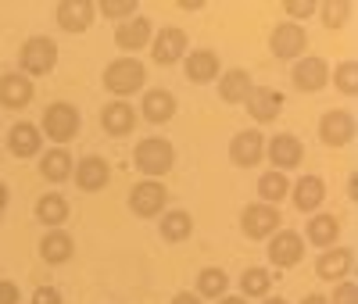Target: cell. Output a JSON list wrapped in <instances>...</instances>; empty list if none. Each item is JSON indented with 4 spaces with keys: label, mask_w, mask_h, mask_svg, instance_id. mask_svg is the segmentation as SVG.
<instances>
[{
    "label": "cell",
    "mask_w": 358,
    "mask_h": 304,
    "mask_svg": "<svg viewBox=\"0 0 358 304\" xmlns=\"http://www.w3.org/2000/svg\"><path fill=\"white\" fill-rule=\"evenodd\" d=\"M97 11L111 22H129V18H136V0H101Z\"/></svg>",
    "instance_id": "obj_35"
},
{
    "label": "cell",
    "mask_w": 358,
    "mask_h": 304,
    "mask_svg": "<svg viewBox=\"0 0 358 304\" xmlns=\"http://www.w3.org/2000/svg\"><path fill=\"white\" fill-rule=\"evenodd\" d=\"M268 47H273V54L280 61H294V57H301L305 47H308V33L297 22H280L273 29V36H268Z\"/></svg>",
    "instance_id": "obj_10"
},
{
    "label": "cell",
    "mask_w": 358,
    "mask_h": 304,
    "mask_svg": "<svg viewBox=\"0 0 358 304\" xmlns=\"http://www.w3.org/2000/svg\"><path fill=\"white\" fill-rule=\"evenodd\" d=\"M244 104H248V111H251L255 122L268 126V122H276L280 111H283V94H280V89H273V86H255L251 97Z\"/></svg>",
    "instance_id": "obj_18"
},
{
    "label": "cell",
    "mask_w": 358,
    "mask_h": 304,
    "mask_svg": "<svg viewBox=\"0 0 358 304\" xmlns=\"http://www.w3.org/2000/svg\"><path fill=\"white\" fill-rule=\"evenodd\" d=\"M251 89H255V79H251V72H244V68H229V72H222V79H219V97H222V104H244V101L251 97Z\"/></svg>",
    "instance_id": "obj_26"
},
{
    "label": "cell",
    "mask_w": 358,
    "mask_h": 304,
    "mask_svg": "<svg viewBox=\"0 0 358 304\" xmlns=\"http://www.w3.org/2000/svg\"><path fill=\"white\" fill-rule=\"evenodd\" d=\"M283 11L290 15V22L301 25V18H312L319 11V4H315V0H283Z\"/></svg>",
    "instance_id": "obj_37"
},
{
    "label": "cell",
    "mask_w": 358,
    "mask_h": 304,
    "mask_svg": "<svg viewBox=\"0 0 358 304\" xmlns=\"http://www.w3.org/2000/svg\"><path fill=\"white\" fill-rule=\"evenodd\" d=\"M305 258V236L294 229H276L268 236V261L276 268H294L297 261Z\"/></svg>",
    "instance_id": "obj_8"
},
{
    "label": "cell",
    "mask_w": 358,
    "mask_h": 304,
    "mask_svg": "<svg viewBox=\"0 0 358 304\" xmlns=\"http://www.w3.org/2000/svg\"><path fill=\"white\" fill-rule=\"evenodd\" d=\"M301 304H330V297H322V294H308Z\"/></svg>",
    "instance_id": "obj_43"
},
{
    "label": "cell",
    "mask_w": 358,
    "mask_h": 304,
    "mask_svg": "<svg viewBox=\"0 0 358 304\" xmlns=\"http://www.w3.org/2000/svg\"><path fill=\"white\" fill-rule=\"evenodd\" d=\"M258 197H262V204H280L283 197H290V179H287V172H276V168H268V172H262V179H258Z\"/></svg>",
    "instance_id": "obj_31"
},
{
    "label": "cell",
    "mask_w": 358,
    "mask_h": 304,
    "mask_svg": "<svg viewBox=\"0 0 358 304\" xmlns=\"http://www.w3.org/2000/svg\"><path fill=\"white\" fill-rule=\"evenodd\" d=\"M165 204H169V190L158 179H143L129 190V211L136 219H158L165 211Z\"/></svg>",
    "instance_id": "obj_5"
},
{
    "label": "cell",
    "mask_w": 358,
    "mask_h": 304,
    "mask_svg": "<svg viewBox=\"0 0 358 304\" xmlns=\"http://www.w3.org/2000/svg\"><path fill=\"white\" fill-rule=\"evenodd\" d=\"M143 82H147V68L140 65L136 57H115L111 65L104 68V86L118 101L133 97L136 89H143Z\"/></svg>",
    "instance_id": "obj_1"
},
{
    "label": "cell",
    "mask_w": 358,
    "mask_h": 304,
    "mask_svg": "<svg viewBox=\"0 0 358 304\" xmlns=\"http://www.w3.org/2000/svg\"><path fill=\"white\" fill-rule=\"evenodd\" d=\"M319 140L326 147H348L355 140V115L351 111H341V108L326 111L319 118Z\"/></svg>",
    "instance_id": "obj_11"
},
{
    "label": "cell",
    "mask_w": 358,
    "mask_h": 304,
    "mask_svg": "<svg viewBox=\"0 0 358 304\" xmlns=\"http://www.w3.org/2000/svg\"><path fill=\"white\" fill-rule=\"evenodd\" d=\"M290 79H294V86L301 89V94H319V89H326V82H330V65H326L322 57L308 54V57H301L294 65Z\"/></svg>",
    "instance_id": "obj_13"
},
{
    "label": "cell",
    "mask_w": 358,
    "mask_h": 304,
    "mask_svg": "<svg viewBox=\"0 0 358 304\" xmlns=\"http://www.w3.org/2000/svg\"><path fill=\"white\" fill-rule=\"evenodd\" d=\"M140 115L151 122V126H165V122H172V115H176V97L169 94V89H147L143 101H140Z\"/></svg>",
    "instance_id": "obj_25"
},
{
    "label": "cell",
    "mask_w": 358,
    "mask_h": 304,
    "mask_svg": "<svg viewBox=\"0 0 358 304\" xmlns=\"http://www.w3.org/2000/svg\"><path fill=\"white\" fill-rule=\"evenodd\" d=\"M215 304H248V297H219Z\"/></svg>",
    "instance_id": "obj_45"
},
{
    "label": "cell",
    "mask_w": 358,
    "mask_h": 304,
    "mask_svg": "<svg viewBox=\"0 0 358 304\" xmlns=\"http://www.w3.org/2000/svg\"><path fill=\"white\" fill-rule=\"evenodd\" d=\"M268 290H273V272L268 268H244V276H241V297H268Z\"/></svg>",
    "instance_id": "obj_33"
},
{
    "label": "cell",
    "mask_w": 358,
    "mask_h": 304,
    "mask_svg": "<svg viewBox=\"0 0 358 304\" xmlns=\"http://www.w3.org/2000/svg\"><path fill=\"white\" fill-rule=\"evenodd\" d=\"M265 158L273 161L276 172H290V168H297L305 161V143L294 133H280L273 140H265Z\"/></svg>",
    "instance_id": "obj_9"
},
{
    "label": "cell",
    "mask_w": 358,
    "mask_h": 304,
    "mask_svg": "<svg viewBox=\"0 0 358 304\" xmlns=\"http://www.w3.org/2000/svg\"><path fill=\"white\" fill-rule=\"evenodd\" d=\"M351 268H355V251L351 247H326L315 258V272H319V280H326V283L348 280Z\"/></svg>",
    "instance_id": "obj_16"
},
{
    "label": "cell",
    "mask_w": 358,
    "mask_h": 304,
    "mask_svg": "<svg viewBox=\"0 0 358 304\" xmlns=\"http://www.w3.org/2000/svg\"><path fill=\"white\" fill-rule=\"evenodd\" d=\"M151 40H155V25L147 22L143 15H136V18H129V22H118V29H115L118 50H143Z\"/></svg>",
    "instance_id": "obj_21"
},
{
    "label": "cell",
    "mask_w": 358,
    "mask_h": 304,
    "mask_svg": "<svg viewBox=\"0 0 358 304\" xmlns=\"http://www.w3.org/2000/svg\"><path fill=\"white\" fill-rule=\"evenodd\" d=\"M36 97V86L33 79H25L22 72H8V75H0V104L11 108V111H22L29 108Z\"/></svg>",
    "instance_id": "obj_17"
},
{
    "label": "cell",
    "mask_w": 358,
    "mask_h": 304,
    "mask_svg": "<svg viewBox=\"0 0 358 304\" xmlns=\"http://www.w3.org/2000/svg\"><path fill=\"white\" fill-rule=\"evenodd\" d=\"M265 158V136L258 129H244L229 140V161L236 168H255Z\"/></svg>",
    "instance_id": "obj_12"
},
{
    "label": "cell",
    "mask_w": 358,
    "mask_h": 304,
    "mask_svg": "<svg viewBox=\"0 0 358 304\" xmlns=\"http://www.w3.org/2000/svg\"><path fill=\"white\" fill-rule=\"evenodd\" d=\"M0 304H18V287L11 280H0Z\"/></svg>",
    "instance_id": "obj_40"
},
{
    "label": "cell",
    "mask_w": 358,
    "mask_h": 304,
    "mask_svg": "<svg viewBox=\"0 0 358 304\" xmlns=\"http://www.w3.org/2000/svg\"><path fill=\"white\" fill-rule=\"evenodd\" d=\"M72 168H76V161H72V154H69L65 147H54V150H47V154H40V175L47 182L72 179Z\"/></svg>",
    "instance_id": "obj_28"
},
{
    "label": "cell",
    "mask_w": 358,
    "mask_h": 304,
    "mask_svg": "<svg viewBox=\"0 0 358 304\" xmlns=\"http://www.w3.org/2000/svg\"><path fill=\"white\" fill-rule=\"evenodd\" d=\"M8 197H11V194H8V182L0 179V215H4V211H8Z\"/></svg>",
    "instance_id": "obj_42"
},
{
    "label": "cell",
    "mask_w": 358,
    "mask_h": 304,
    "mask_svg": "<svg viewBox=\"0 0 358 304\" xmlns=\"http://www.w3.org/2000/svg\"><path fill=\"white\" fill-rule=\"evenodd\" d=\"M54 18H57V25H62L65 33H86V29L94 25V18H97V4L94 0H62L57 11H54Z\"/></svg>",
    "instance_id": "obj_15"
},
{
    "label": "cell",
    "mask_w": 358,
    "mask_h": 304,
    "mask_svg": "<svg viewBox=\"0 0 358 304\" xmlns=\"http://www.w3.org/2000/svg\"><path fill=\"white\" fill-rule=\"evenodd\" d=\"M172 161H176V150H172V143H169L165 136H147V140H140L136 150H133V165H136L147 179L165 175V172L172 168Z\"/></svg>",
    "instance_id": "obj_2"
},
{
    "label": "cell",
    "mask_w": 358,
    "mask_h": 304,
    "mask_svg": "<svg viewBox=\"0 0 358 304\" xmlns=\"http://www.w3.org/2000/svg\"><path fill=\"white\" fill-rule=\"evenodd\" d=\"M172 304H201V297L190 294V290H183V294H176V297H172Z\"/></svg>",
    "instance_id": "obj_41"
},
{
    "label": "cell",
    "mask_w": 358,
    "mask_h": 304,
    "mask_svg": "<svg viewBox=\"0 0 358 304\" xmlns=\"http://www.w3.org/2000/svg\"><path fill=\"white\" fill-rule=\"evenodd\" d=\"M72 254H76L72 233H65V229H47V233H43V240H40V258H43L47 265H65Z\"/></svg>",
    "instance_id": "obj_24"
},
{
    "label": "cell",
    "mask_w": 358,
    "mask_h": 304,
    "mask_svg": "<svg viewBox=\"0 0 358 304\" xmlns=\"http://www.w3.org/2000/svg\"><path fill=\"white\" fill-rule=\"evenodd\" d=\"M162 240L165 243H183V240H190V233H194V219H190V211H165L162 215Z\"/></svg>",
    "instance_id": "obj_30"
},
{
    "label": "cell",
    "mask_w": 358,
    "mask_h": 304,
    "mask_svg": "<svg viewBox=\"0 0 358 304\" xmlns=\"http://www.w3.org/2000/svg\"><path fill=\"white\" fill-rule=\"evenodd\" d=\"M79 126H83V118H79V111H76L69 101H54V104H47V111H43V118H40V133H43L47 140H54V143H69V140H76Z\"/></svg>",
    "instance_id": "obj_4"
},
{
    "label": "cell",
    "mask_w": 358,
    "mask_h": 304,
    "mask_svg": "<svg viewBox=\"0 0 358 304\" xmlns=\"http://www.w3.org/2000/svg\"><path fill=\"white\" fill-rule=\"evenodd\" d=\"M280 226H283L280 208H273V204L255 201V204H248V208L241 211V229H244L248 240H268Z\"/></svg>",
    "instance_id": "obj_6"
},
{
    "label": "cell",
    "mask_w": 358,
    "mask_h": 304,
    "mask_svg": "<svg viewBox=\"0 0 358 304\" xmlns=\"http://www.w3.org/2000/svg\"><path fill=\"white\" fill-rule=\"evenodd\" d=\"M33 304H62V294H57L54 287H36Z\"/></svg>",
    "instance_id": "obj_39"
},
{
    "label": "cell",
    "mask_w": 358,
    "mask_h": 304,
    "mask_svg": "<svg viewBox=\"0 0 358 304\" xmlns=\"http://www.w3.org/2000/svg\"><path fill=\"white\" fill-rule=\"evenodd\" d=\"M69 201L62 197V194H43L40 201H36V219L47 226V229H62L65 226V219H69Z\"/></svg>",
    "instance_id": "obj_29"
},
{
    "label": "cell",
    "mask_w": 358,
    "mask_h": 304,
    "mask_svg": "<svg viewBox=\"0 0 358 304\" xmlns=\"http://www.w3.org/2000/svg\"><path fill=\"white\" fill-rule=\"evenodd\" d=\"M319 11H322V25H326V29H341V25L348 22V11H351V8H348V0H326Z\"/></svg>",
    "instance_id": "obj_36"
},
{
    "label": "cell",
    "mask_w": 358,
    "mask_h": 304,
    "mask_svg": "<svg viewBox=\"0 0 358 304\" xmlns=\"http://www.w3.org/2000/svg\"><path fill=\"white\" fill-rule=\"evenodd\" d=\"M101 129H104L108 136H129V133L136 129V108L126 104V101L104 104V111H101Z\"/></svg>",
    "instance_id": "obj_22"
},
{
    "label": "cell",
    "mask_w": 358,
    "mask_h": 304,
    "mask_svg": "<svg viewBox=\"0 0 358 304\" xmlns=\"http://www.w3.org/2000/svg\"><path fill=\"white\" fill-rule=\"evenodd\" d=\"M183 72H187V79H190V82H215V79H219V72H222L219 54H215V50H208V47H201V50L187 54V57H183Z\"/></svg>",
    "instance_id": "obj_23"
},
{
    "label": "cell",
    "mask_w": 358,
    "mask_h": 304,
    "mask_svg": "<svg viewBox=\"0 0 358 304\" xmlns=\"http://www.w3.org/2000/svg\"><path fill=\"white\" fill-rule=\"evenodd\" d=\"M290 197H294V208L305 211V215H315L319 204L326 201V182L319 175H301L297 182H290Z\"/></svg>",
    "instance_id": "obj_20"
},
{
    "label": "cell",
    "mask_w": 358,
    "mask_h": 304,
    "mask_svg": "<svg viewBox=\"0 0 358 304\" xmlns=\"http://www.w3.org/2000/svg\"><path fill=\"white\" fill-rule=\"evenodd\" d=\"M308 243L312 247H337V236H341V219L337 215H326V211H315L308 219Z\"/></svg>",
    "instance_id": "obj_27"
},
{
    "label": "cell",
    "mask_w": 358,
    "mask_h": 304,
    "mask_svg": "<svg viewBox=\"0 0 358 304\" xmlns=\"http://www.w3.org/2000/svg\"><path fill=\"white\" fill-rule=\"evenodd\" d=\"M179 8L183 11H201V0H179Z\"/></svg>",
    "instance_id": "obj_44"
},
{
    "label": "cell",
    "mask_w": 358,
    "mask_h": 304,
    "mask_svg": "<svg viewBox=\"0 0 358 304\" xmlns=\"http://www.w3.org/2000/svg\"><path fill=\"white\" fill-rule=\"evenodd\" d=\"M18 65L25 79H36V75H50L57 65V43L50 36H29L18 50Z\"/></svg>",
    "instance_id": "obj_3"
},
{
    "label": "cell",
    "mask_w": 358,
    "mask_h": 304,
    "mask_svg": "<svg viewBox=\"0 0 358 304\" xmlns=\"http://www.w3.org/2000/svg\"><path fill=\"white\" fill-rule=\"evenodd\" d=\"M330 304H358V287H355L351 280L334 283V297H330Z\"/></svg>",
    "instance_id": "obj_38"
},
{
    "label": "cell",
    "mask_w": 358,
    "mask_h": 304,
    "mask_svg": "<svg viewBox=\"0 0 358 304\" xmlns=\"http://www.w3.org/2000/svg\"><path fill=\"white\" fill-rule=\"evenodd\" d=\"M262 304H287L283 297H262Z\"/></svg>",
    "instance_id": "obj_46"
},
{
    "label": "cell",
    "mask_w": 358,
    "mask_h": 304,
    "mask_svg": "<svg viewBox=\"0 0 358 304\" xmlns=\"http://www.w3.org/2000/svg\"><path fill=\"white\" fill-rule=\"evenodd\" d=\"M151 57H155V65H162V68L179 65V61L187 57V33H183V29H176V25L158 29L155 40H151Z\"/></svg>",
    "instance_id": "obj_7"
},
{
    "label": "cell",
    "mask_w": 358,
    "mask_h": 304,
    "mask_svg": "<svg viewBox=\"0 0 358 304\" xmlns=\"http://www.w3.org/2000/svg\"><path fill=\"white\" fill-rule=\"evenodd\" d=\"M330 79H334V86L341 89L344 97H355L358 94V65H355V61H341Z\"/></svg>",
    "instance_id": "obj_34"
},
{
    "label": "cell",
    "mask_w": 358,
    "mask_h": 304,
    "mask_svg": "<svg viewBox=\"0 0 358 304\" xmlns=\"http://www.w3.org/2000/svg\"><path fill=\"white\" fill-rule=\"evenodd\" d=\"M8 150L15 158H36L40 150H43V133L40 126H33V122H15L11 133H8Z\"/></svg>",
    "instance_id": "obj_19"
},
{
    "label": "cell",
    "mask_w": 358,
    "mask_h": 304,
    "mask_svg": "<svg viewBox=\"0 0 358 304\" xmlns=\"http://www.w3.org/2000/svg\"><path fill=\"white\" fill-rule=\"evenodd\" d=\"M72 179L83 194H101L108 182H111V165L97 154H86L76 168H72Z\"/></svg>",
    "instance_id": "obj_14"
},
{
    "label": "cell",
    "mask_w": 358,
    "mask_h": 304,
    "mask_svg": "<svg viewBox=\"0 0 358 304\" xmlns=\"http://www.w3.org/2000/svg\"><path fill=\"white\" fill-rule=\"evenodd\" d=\"M226 290H229V276L222 268H215V265H208V268H201L197 272V297L204 301H219V297H226Z\"/></svg>",
    "instance_id": "obj_32"
}]
</instances>
